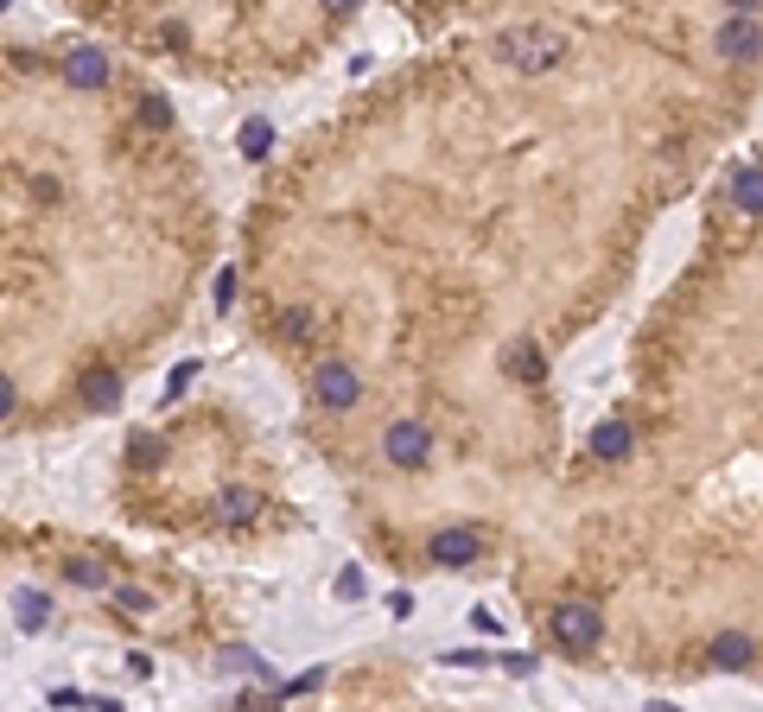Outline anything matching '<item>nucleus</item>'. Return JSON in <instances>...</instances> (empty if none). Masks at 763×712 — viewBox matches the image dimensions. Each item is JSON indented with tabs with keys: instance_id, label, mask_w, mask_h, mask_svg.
<instances>
[]
</instances>
